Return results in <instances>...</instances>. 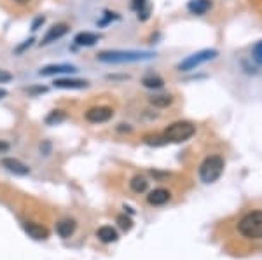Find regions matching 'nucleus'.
Listing matches in <instances>:
<instances>
[{
	"mask_svg": "<svg viewBox=\"0 0 262 260\" xmlns=\"http://www.w3.org/2000/svg\"><path fill=\"white\" fill-rule=\"evenodd\" d=\"M170 199H172V194H170V190H166V189H155L147 196V201H149V204H152V206H163Z\"/></svg>",
	"mask_w": 262,
	"mask_h": 260,
	"instance_id": "nucleus-11",
	"label": "nucleus"
},
{
	"mask_svg": "<svg viewBox=\"0 0 262 260\" xmlns=\"http://www.w3.org/2000/svg\"><path fill=\"white\" fill-rule=\"evenodd\" d=\"M142 84L145 87H149V89H161L165 86V80L158 77V75H147V77L142 79Z\"/></svg>",
	"mask_w": 262,
	"mask_h": 260,
	"instance_id": "nucleus-19",
	"label": "nucleus"
},
{
	"mask_svg": "<svg viewBox=\"0 0 262 260\" xmlns=\"http://www.w3.org/2000/svg\"><path fill=\"white\" fill-rule=\"evenodd\" d=\"M2 166L6 168L9 173L20 175V177H25V175L30 173V168L26 166L25 163H21V161H18V159H13V158L2 159Z\"/></svg>",
	"mask_w": 262,
	"mask_h": 260,
	"instance_id": "nucleus-7",
	"label": "nucleus"
},
{
	"mask_svg": "<svg viewBox=\"0 0 262 260\" xmlns=\"http://www.w3.org/2000/svg\"><path fill=\"white\" fill-rule=\"evenodd\" d=\"M133 9L138 13V20L145 21L150 14V6L149 0H133Z\"/></svg>",
	"mask_w": 262,
	"mask_h": 260,
	"instance_id": "nucleus-16",
	"label": "nucleus"
},
{
	"mask_svg": "<svg viewBox=\"0 0 262 260\" xmlns=\"http://www.w3.org/2000/svg\"><path fill=\"white\" fill-rule=\"evenodd\" d=\"M238 231L248 239H262V210L243 217L238 224Z\"/></svg>",
	"mask_w": 262,
	"mask_h": 260,
	"instance_id": "nucleus-3",
	"label": "nucleus"
},
{
	"mask_svg": "<svg viewBox=\"0 0 262 260\" xmlns=\"http://www.w3.org/2000/svg\"><path fill=\"white\" fill-rule=\"evenodd\" d=\"M75 227H77L75 220L65 219V220L58 222V225H56V232H58V234L62 236V238H70V236L75 232Z\"/></svg>",
	"mask_w": 262,
	"mask_h": 260,
	"instance_id": "nucleus-14",
	"label": "nucleus"
},
{
	"mask_svg": "<svg viewBox=\"0 0 262 260\" xmlns=\"http://www.w3.org/2000/svg\"><path fill=\"white\" fill-rule=\"evenodd\" d=\"M117 224H119V227L123 229V231H130V229L133 227V222L130 217L126 215H119L117 217Z\"/></svg>",
	"mask_w": 262,
	"mask_h": 260,
	"instance_id": "nucleus-23",
	"label": "nucleus"
},
{
	"mask_svg": "<svg viewBox=\"0 0 262 260\" xmlns=\"http://www.w3.org/2000/svg\"><path fill=\"white\" fill-rule=\"evenodd\" d=\"M42 23H44V18H42V16L37 18V20L33 21V25H32V30H33V32H35V30H39V26L42 25Z\"/></svg>",
	"mask_w": 262,
	"mask_h": 260,
	"instance_id": "nucleus-26",
	"label": "nucleus"
},
{
	"mask_svg": "<svg viewBox=\"0 0 262 260\" xmlns=\"http://www.w3.org/2000/svg\"><path fill=\"white\" fill-rule=\"evenodd\" d=\"M9 80H13V75H11L9 72H6V70H2V68H0V84L9 82Z\"/></svg>",
	"mask_w": 262,
	"mask_h": 260,
	"instance_id": "nucleus-24",
	"label": "nucleus"
},
{
	"mask_svg": "<svg viewBox=\"0 0 262 260\" xmlns=\"http://www.w3.org/2000/svg\"><path fill=\"white\" fill-rule=\"evenodd\" d=\"M67 32H68V25H65V23L53 25L51 28H49V32L45 33V37L42 39V45H47V44H51V42H56L58 39H62L63 35H67Z\"/></svg>",
	"mask_w": 262,
	"mask_h": 260,
	"instance_id": "nucleus-9",
	"label": "nucleus"
},
{
	"mask_svg": "<svg viewBox=\"0 0 262 260\" xmlns=\"http://www.w3.org/2000/svg\"><path fill=\"white\" fill-rule=\"evenodd\" d=\"M47 91V87H33V89H28V93H32V94H35V93H45Z\"/></svg>",
	"mask_w": 262,
	"mask_h": 260,
	"instance_id": "nucleus-27",
	"label": "nucleus"
},
{
	"mask_svg": "<svg viewBox=\"0 0 262 260\" xmlns=\"http://www.w3.org/2000/svg\"><path fill=\"white\" fill-rule=\"evenodd\" d=\"M154 53L147 51H103L98 55V60L103 63H135L154 58Z\"/></svg>",
	"mask_w": 262,
	"mask_h": 260,
	"instance_id": "nucleus-1",
	"label": "nucleus"
},
{
	"mask_svg": "<svg viewBox=\"0 0 262 260\" xmlns=\"http://www.w3.org/2000/svg\"><path fill=\"white\" fill-rule=\"evenodd\" d=\"M56 89H84L87 87L86 80H79V79H56L55 82Z\"/></svg>",
	"mask_w": 262,
	"mask_h": 260,
	"instance_id": "nucleus-12",
	"label": "nucleus"
},
{
	"mask_svg": "<svg viewBox=\"0 0 262 260\" xmlns=\"http://www.w3.org/2000/svg\"><path fill=\"white\" fill-rule=\"evenodd\" d=\"M252 60L255 61L257 65H262V40L257 42L252 49Z\"/></svg>",
	"mask_w": 262,
	"mask_h": 260,
	"instance_id": "nucleus-22",
	"label": "nucleus"
},
{
	"mask_svg": "<svg viewBox=\"0 0 262 260\" xmlns=\"http://www.w3.org/2000/svg\"><path fill=\"white\" fill-rule=\"evenodd\" d=\"M187 9L191 14L203 16V14H206L212 9V0H191L187 4Z\"/></svg>",
	"mask_w": 262,
	"mask_h": 260,
	"instance_id": "nucleus-13",
	"label": "nucleus"
},
{
	"mask_svg": "<svg viewBox=\"0 0 262 260\" xmlns=\"http://www.w3.org/2000/svg\"><path fill=\"white\" fill-rule=\"evenodd\" d=\"M224 171V159L220 155H210L201 163L199 178L203 183H214L220 178Z\"/></svg>",
	"mask_w": 262,
	"mask_h": 260,
	"instance_id": "nucleus-4",
	"label": "nucleus"
},
{
	"mask_svg": "<svg viewBox=\"0 0 262 260\" xmlns=\"http://www.w3.org/2000/svg\"><path fill=\"white\" fill-rule=\"evenodd\" d=\"M194 133H196V126L192 124V122L178 121L170 124L168 128L165 129L163 138H165L166 143H168V141H172V143H180V141H185L191 138V136H194Z\"/></svg>",
	"mask_w": 262,
	"mask_h": 260,
	"instance_id": "nucleus-2",
	"label": "nucleus"
},
{
	"mask_svg": "<svg viewBox=\"0 0 262 260\" xmlns=\"http://www.w3.org/2000/svg\"><path fill=\"white\" fill-rule=\"evenodd\" d=\"M114 110L110 107H93L86 112V121L93 122V124H100V122H107L112 119Z\"/></svg>",
	"mask_w": 262,
	"mask_h": 260,
	"instance_id": "nucleus-6",
	"label": "nucleus"
},
{
	"mask_svg": "<svg viewBox=\"0 0 262 260\" xmlns=\"http://www.w3.org/2000/svg\"><path fill=\"white\" fill-rule=\"evenodd\" d=\"M217 56H219V53L215 51V49H203V51H199V53H196V55L185 58L180 65H178V70L191 72V70H194V68L201 67L203 63H206V61L217 58Z\"/></svg>",
	"mask_w": 262,
	"mask_h": 260,
	"instance_id": "nucleus-5",
	"label": "nucleus"
},
{
	"mask_svg": "<svg viewBox=\"0 0 262 260\" xmlns=\"http://www.w3.org/2000/svg\"><path fill=\"white\" fill-rule=\"evenodd\" d=\"M7 150H9V143L0 140V152H7Z\"/></svg>",
	"mask_w": 262,
	"mask_h": 260,
	"instance_id": "nucleus-28",
	"label": "nucleus"
},
{
	"mask_svg": "<svg viewBox=\"0 0 262 260\" xmlns=\"http://www.w3.org/2000/svg\"><path fill=\"white\" fill-rule=\"evenodd\" d=\"M150 105L154 107H159V109H166L173 103V98L170 94H155V96H150L149 98Z\"/></svg>",
	"mask_w": 262,
	"mask_h": 260,
	"instance_id": "nucleus-18",
	"label": "nucleus"
},
{
	"mask_svg": "<svg viewBox=\"0 0 262 260\" xmlns=\"http://www.w3.org/2000/svg\"><path fill=\"white\" fill-rule=\"evenodd\" d=\"M62 121H65V114H63L62 110H53V112L45 117V124H49V126L58 124V122H62Z\"/></svg>",
	"mask_w": 262,
	"mask_h": 260,
	"instance_id": "nucleus-21",
	"label": "nucleus"
},
{
	"mask_svg": "<svg viewBox=\"0 0 262 260\" xmlns=\"http://www.w3.org/2000/svg\"><path fill=\"white\" fill-rule=\"evenodd\" d=\"M16 2H18V4H28L30 0H16Z\"/></svg>",
	"mask_w": 262,
	"mask_h": 260,
	"instance_id": "nucleus-30",
	"label": "nucleus"
},
{
	"mask_svg": "<svg viewBox=\"0 0 262 260\" xmlns=\"http://www.w3.org/2000/svg\"><path fill=\"white\" fill-rule=\"evenodd\" d=\"M32 44H33V39H28V40L25 42V44H23V45H20V47L16 49V53H23V51H25L26 47H30V45H32Z\"/></svg>",
	"mask_w": 262,
	"mask_h": 260,
	"instance_id": "nucleus-25",
	"label": "nucleus"
},
{
	"mask_svg": "<svg viewBox=\"0 0 262 260\" xmlns=\"http://www.w3.org/2000/svg\"><path fill=\"white\" fill-rule=\"evenodd\" d=\"M23 229L26 231V234L30 236V238L37 239V241H42V239H47L49 238V231L45 227L39 224H32V222H26V224H23Z\"/></svg>",
	"mask_w": 262,
	"mask_h": 260,
	"instance_id": "nucleus-10",
	"label": "nucleus"
},
{
	"mask_svg": "<svg viewBox=\"0 0 262 260\" xmlns=\"http://www.w3.org/2000/svg\"><path fill=\"white\" fill-rule=\"evenodd\" d=\"M96 236H98V239L103 241V243H114V241H117V232L114 231L112 227H109V225L98 229Z\"/></svg>",
	"mask_w": 262,
	"mask_h": 260,
	"instance_id": "nucleus-17",
	"label": "nucleus"
},
{
	"mask_svg": "<svg viewBox=\"0 0 262 260\" xmlns=\"http://www.w3.org/2000/svg\"><path fill=\"white\" fill-rule=\"evenodd\" d=\"M6 96H7V91L6 89H0V100H4Z\"/></svg>",
	"mask_w": 262,
	"mask_h": 260,
	"instance_id": "nucleus-29",
	"label": "nucleus"
},
{
	"mask_svg": "<svg viewBox=\"0 0 262 260\" xmlns=\"http://www.w3.org/2000/svg\"><path fill=\"white\" fill-rule=\"evenodd\" d=\"M130 185H131V190L133 192H143V190L147 189V185H149V182L145 180L143 177H135L133 180L130 182Z\"/></svg>",
	"mask_w": 262,
	"mask_h": 260,
	"instance_id": "nucleus-20",
	"label": "nucleus"
},
{
	"mask_svg": "<svg viewBox=\"0 0 262 260\" xmlns=\"http://www.w3.org/2000/svg\"><path fill=\"white\" fill-rule=\"evenodd\" d=\"M98 40H100V35H98V33H91V32H81V33H77L74 39V42L77 45H86V47L94 45Z\"/></svg>",
	"mask_w": 262,
	"mask_h": 260,
	"instance_id": "nucleus-15",
	"label": "nucleus"
},
{
	"mask_svg": "<svg viewBox=\"0 0 262 260\" xmlns=\"http://www.w3.org/2000/svg\"><path fill=\"white\" fill-rule=\"evenodd\" d=\"M77 68L74 65H47V67L40 68L39 75L42 77H49V75H60V74H74Z\"/></svg>",
	"mask_w": 262,
	"mask_h": 260,
	"instance_id": "nucleus-8",
	"label": "nucleus"
}]
</instances>
